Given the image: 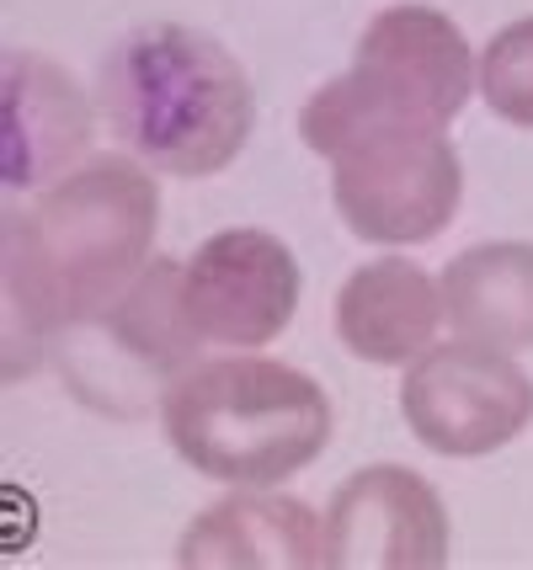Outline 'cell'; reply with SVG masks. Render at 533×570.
Returning <instances> with one entry per match:
<instances>
[{
  "label": "cell",
  "instance_id": "1",
  "mask_svg": "<svg viewBox=\"0 0 533 570\" xmlns=\"http://www.w3.org/2000/svg\"><path fill=\"white\" fill-rule=\"evenodd\" d=\"M160 193L124 155H97L6 224L11 331L59 336L102 321L150 267Z\"/></svg>",
  "mask_w": 533,
  "mask_h": 570
},
{
  "label": "cell",
  "instance_id": "2",
  "mask_svg": "<svg viewBox=\"0 0 533 570\" xmlns=\"http://www.w3.org/2000/svg\"><path fill=\"white\" fill-rule=\"evenodd\" d=\"M305 145L330 160L336 214L368 246H422L458 214L464 166L443 124L368 97L353 75L320 86L299 112Z\"/></svg>",
  "mask_w": 533,
  "mask_h": 570
},
{
  "label": "cell",
  "instance_id": "3",
  "mask_svg": "<svg viewBox=\"0 0 533 570\" xmlns=\"http://www.w3.org/2000/svg\"><path fill=\"white\" fill-rule=\"evenodd\" d=\"M102 107L145 166L214 176L246 149L256 91L225 43L181 22L128 32L102 65Z\"/></svg>",
  "mask_w": 533,
  "mask_h": 570
},
{
  "label": "cell",
  "instance_id": "4",
  "mask_svg": "<svg viewBox=\"0 0 533 570\" xmlns=\"http://www.w3.org/2000/svg\"><path fill=\"white\" fill-rule=\"evenodd\" d=\"M166 438L198 474L278 485L330 443V400L305 368L273 357H219L187 368L160 405Z\"/></svg>",
  "mask_w": 533,
  "mask_h": 570
},
{
  "label": "cell",
  "instance_id": "5",
  "mask_svg": "<svg viewBox=\"0 0 533 570\" xmlns=\"http://www.w3.org/2000/svg\"><path fill=\"white\" fill-rule=\"evenodd\" d=\"M411 432L448 459H481L533 422V379L502 347L443 342L411 363L401 384Z\"/></svg>",
  "mask_w": 533,
  "mask_h": 570
},
{
  "label": "cell",
  "instance_id": "6",
  "mask_svg": "<svg viewBox=\"0 0 533 570\" xmlns=\"http://www.w3.org/2000/svg\"><path fill=\"white\" fill-rule=\"evenodd\" d=\"M181 309L204 342L267 347L299 309V262L267 229H225L181 267Z\"/></svg>",
  "mask_w": 533,
  "mask_h": 570
},
{
  "label": "cell",
  "instance_id": "7",
  "mask_svg": "<svg viewBox=\"0 0 533 570\" xmlns=\"http://www.w3.org/2000/svg\"><path fill=\"white\" fill-rule=\"evenodd\" d=\"M448 512L416 470H357L326 518V570H443Z\"/></svg>",
  "mask_w": 533,
  "mask_h": 570
},
{
  "label": "cell",
  "instance_id": "8",
  "mask_svg": "<svg viewBox=\"0 0 533 570\" xmlns=\"http://www.w3.org/2000/svg\"><path fill=\"white\" fill-rule=\"evenodd\" d=\"M368 97L416 112L427 124H454L475 91L470 43L454 17L432 6H384L357 38V59L347 70Z\"/></svg>",
  "mask_w": 533,
  "mask_h": 570
},
{
  "label": "cell",
  "instance_id": "9",
  "mask_svg": "<svg viewBox=\"0 0 533 570\" xmlns=\"http://www.w3.org/2000/svg\"><path fill=\"white\" fill-rule=\"evenodd\" d=\"M0 128L6 187H38L70 171V160L91 145V101L53 59L11 53L0 86Z\"/></svg>",
  "mask_w": 533,
  "mask_h": 570
},
{
  "label": "cell",
  "instance_id": "10",
  "mask_svg": "<svg viewBox=\"0 0 533 570\" xmlns=\"http://www.w3.org/2000/svg\"><path fill=\"white\" fill-rule=\"evenodd\" d=\"M181 570H309L326 566V522L294 497H225L181 533Z\"/></svg>",
  "mask_w": 533,
  "mask_h": 570
},
{
  "label": "cell",
  "instance_id": "11",
  "mask_svg": "<svg viewBox=\"0 0 533 570\" xmlns=\"http://www.w3.org/2000/svg\"><path fill=\"white\" fill-rule=\"evenodd\" d=\"M443 321V288L406 256H379L347 277L336 298V336L363 363H416Z\"/></svg>",
  "mask_w": 533,
  "mask_h": 570
},
{
  "label": "cell",
  "instance_id": "12",
  "mask_svg": "<svg viewBox=\"0 0 533 570\" xmlns=\"http://www.w3.org/2000/svg\"><path fill=\"white\" fill-rule=\"evenodd\" d=\"M443 315L458 336L502 352L533 347V246L491 240L443 267Z\"/></svg>",
  "mask_w": 533,
  "mask_h": 570
},
{
  "label": "cell",
  "instance_id": "13",
  "mask_svg": "<svg viewBox=\"0 0 533 570\" xmlns=\"http://www.w3.org/2000/svg\"><path fill=\"white\" fill-rule=\"evenodd\" d=\"M102 321L112 331V342L150 373L187 368L198 342H204L187 321V309H181V267L166 262V256H155L150 267L128 283V294L107 309Z\"/></svg>",
  "mask_w": 533,
  "mask_h": 570
},
{
  "label": "cell",
  "instance_id": "14",
  "mask_svg": "<svg viewBox=\"0 0 533 570\" xmlns=\"http://www.w3.org/2000/svg\"><path fill=\"white\" fill-rule=\"evenodd\" d=\"M481 91L496 118L533 128V17L502 27L481 53Z\"/></svg>",
  "mask_w": 533,
  "mask_h": 570
}]
</instances>
